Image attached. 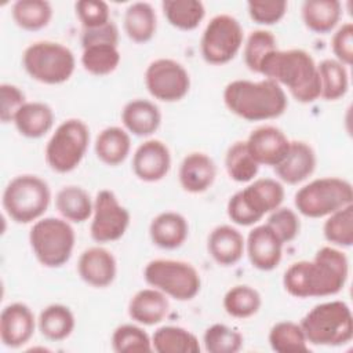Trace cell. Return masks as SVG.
Returning <instances> with one entry per match:
<instances>
[{"label": "cell", "instance_id": "1", "mask_svg": "<svg viewBox=\"0 0 353 353\" xmlns=\"http://www.w3.org/2000/svg\"><path fill=\"white\" fill-rule=\"evenodd\" d=\"M347 276V256L341 250L325 245L312 261L294 262L284 272L283 285L295 298H321L341 292Z\"/></svg>", "mask_w": 353, "mask_h": 353}, {"label": "cell", "instance_id": "2", "mask_svg": "<svg viewBox=\"0 0 353 353\" xmlns=\"http://www.w3.org/2000/svg\"><path fill=\"white\" fill-rule=\"evenodd\" d=\"M259 74L284 85L301 103H312L320 98L317 63L305 50H274L263 59Z\"/></svg>", "mask_w": 353, "mask_h": 353}, {"label": "cell", "instance_id": "3", "mask_svg": "<svg viewBox=\"0 0 353 353\" xmlns=\"http://www.w3.org/2000/svg\"><path fill=\"white\" fill-rule=\"evenodd\" d=\"M223 102L230 113L247 121L276 119L288 106L283 87L270 79L233 80L223 90Z\"/></svg>", "mask_w": 353, "mask_h": 353}, {"label": "cell", "instance_id": "4", "mask_svg": "<svg viewBox=\"0 0 353 353\" xmlns=\"http://www.w3.org/2000/svg\"><path fill=\"white\" fill-rule=\"evenodd\" d=\"M307 343L341 346L353 338V316L343 301H328L313 306L301 320Z\"/></svg>", "mask_w": 353, "mask_h": 353}, {"label": "cell", "instance_id": "5", "mask_svg": "<svg viewBox=\"0 0 353 353\" xmlns=\"http://www.w3.org/2000/svg\"><path fill=\"white\" fill-rule=\"evenodd\" d=\"M283 200L284 188L281 182L273 178H258L229 199L226 211L233 223L251 226L258 223L265 214L279 208Z\"/></svg>", "mask_w": 353, "mask_h": 353}, {"label": "cell", "instance_id": "6", "mask_svg": "<svg viewBox=\"0 0 353 353\" xmlns=\"http://www.w3.org/2000/svg\"><path fill=\"white\" fill-rule=\"evenodd\" d=\"M51 201L48 183L37 175L23 174L12 178L3 192V208L17 223L39 221Z\"/></svg>", "mask_w": 353, "mask_h": 353}, {"label": "cell", "instance_id": "7", "mask_svg": "<svg viewBox=\"0 0 353 353\" xmlns=\"http://www.w3.org/2000/svg\"><path fill=\"white\" fill-rule=\"evenodd\" d=\"M26 73L43 84H62L68 81L76 68L72 50L61 43L41 40L28 46L22 55Z\"/></svg>", "mask_w": 353, "mask_h": 353}, {"label": "cell", "instance_id": "8", "mask_svg": "<svg viewBox=\"0 0 353 353\" xmlns=\"http://www.w3.org/2000/svg\"><path fill=\"white\" fill-rule=\"evenodd\" d=\"M29 243L36 259L43 266L59 268L70 259L76 234L66 219L40 218L29 232Z\"/></svg>", "mask_w": 353, "mask_h": 353}, {"label": "cell", "instance_id": "9", "mask_svg": "<svg viewBox=\"0 0 353 353\" xmlns=\"http://www.w3.org/2000/svg\"><path fill=\"white\" fill-rule=\"evenodd\" d=\"M298 212L307 218H323L353 204L352 183L338 176L313 179L302 186L294 197Z\"/></svg>", "mask_w": 353, "mask_h": 353}, {"label": "cell", "instance_id": "10", "mask_svg": "<svg viewBox=\"0 0 353 353\" xmlns=\"http://www.w3.org/2000/svg\"><path fill=\"white\" fill-rule=\"evenodd\" d=\"M90 143V128L80 119H68L62 121L44 150L48 167L59 174L73 171L81 163Z\"/></svg>", "mask_w": 353, "mask_h": 353}, {"label": "cell", "instance_id": "11", "mask_svg": "<svg viewBox=\"0 0 353 353\" xmlns=\"http://www.w3.org/2000/svg\"><path fill=\"white\" fill-rule=\"evenodd\" d=\"M145 281L176 301L193 299L201 288L199 270L189 262L176 259H153L143 270Z\"/></svg>", "mask_w": 353, "mask_h": 353}, {"label": "cell", "instance_id": "12", "mask_svg": "<svg viewBox=\"0 0 353 353\" xmlns=\"http://www.w3.org/2000/svg\"><path fill=\"white\" fill-rule=\"evenodd\" d=\"M243 40L244 32L240 22L229 14H219L207 23L201 36L200 51L205 62L225 65L237 55Z\"/></svg>", "mask_w": 353, "mask_h": 353}, {"label": "cell", "instance_id": "13", "mask_svg": "<svg viewBox=\"0 0 353 353\" xmlns=\"http://www.w3.org/2000/svg\"><path fill=\"white\" fill-rule=\"evenodd\" d=\"M145 85L149 94L161 102H176L190 90V76L179 62L159 58L145 70Z\"/></svg>", "mask_w": 353, "mask_h": 353}, {"label": "cell", "instance_id": "14", "mask_svg": "<svg viewBox=\"0 0 353 353\" xmlns=\"http://www.w3.org/2000/svg\"><path fill=\"white\" fill-rule=\"evenodd\" d=\"M131 215L119 203L116 194L109 189H102L94 200L90 234L97 243H112L124 236L130 226Z\"/></svg>", "mask_w": 353, "mask_h": 353}, {"label": "cell", "instance_id": "15", "mask_svg": "<svg viewBox=\"0 0 353 353\" xmlns=\"http://www.w3.org/2000/svg\"><path fill=\"white\" fill-rule=\"evenodd\" d=\"M283 245L284 243L268 223L255 226L245 240V251L251 265L263 272L279 266L283 256Z\"/></svg>", "mask_w": 353, "mask_h": 353}, {"label": "cell", "instance_id": "16", "mask_svg": "<svg viewBox=\"0 0 353 353\" xmlns=\"http://www.w3.org/2000/svg\"><path fill=\"white\" fill-rule=\"evenodd\" d=\"M171 168V153L160 139H148L141 143L132 156V171L143 182L161 181Z\"/></svg>", "mask_w": 353, "mask_h": 353}, {"label": "cell", "instance_id": "17", "mask_svg": "<svg viewBox=\"0 0 353 353\" xmlns=\"http://www.w3.org/2000/svg\"><path fill=\"white\" fill-rule=\"evenodd\" d=\"M36 330V319L30 307L22 302L7 305L0 314V339L4 346L17 349L30 341Z\"/></svg>", "mask_w": 353, "mask_h": 353}, {"label": "cell", "instance_id": "18", "mask_svg": "<svg viewBox=\"0 0 353 353\" xmlns=\"http://www.w3.org/2000/svg\"><path fill=\"white\" fill-rule=\"evenodd\" d=\"M245 143L259 165L276 167L287 154L291 141L279 127L261 125L251 131Z\"/></svg>", "mask_w": 353, "mask_h": 353}, {"label": "cell", "instance_id": "19", "mask_svg": "<svg viewBox=\"0 0 353 353\" xmlns=\"http://www.w3.org/2000/svg\"><path fill=\"white\" fill-rule=\"evenodd\" d=\"M77 272L84 283L97 288H105L116 279L117 262L110 251L95 245L80 254Z\"/></svg>", "mask_w": 353, "mask_h": 353}, {"label": "cell", "instance_id": "20", "mask_svg": "<svg viewBox=\"0 0 353 353\" xmlns=\"http://www.w3.org/2000/svg\"><path fill=\"white\" fill-rule=\"evenodd\" d=\"M316 153L303 141H291L284 159L274 167L280 181L287 185H298L307 179L316 168Z\"/></svg>", "mask_w": 353, "mask_h": 353}, {"label": "cell", "instance_id": "21", "mask_svg": "<svg viewBox=\"0 0 353 353\" xmlns=\"http://www.w3.org/2000/svg\"><path fill=\"white\" fill-rule=\"evenodd\" d=\"M216 176L214 160L201 152L186 154L179 165V183L188 193H203L212 186Z\"/></svg>", "mask_w": 353, "mask_h": 353}, {"label": "cell", "instance_id": "22", "mask_svg": "<svg viewBox=\"0 0 353 353\" xmlns=\"http://www.w3.org/2000/svg\"><path fill=\"white\" fill-rule=\"evenodd\" d=\"M207 250L218 265L232 266L241 259L245 250V240L236 228L219 225L211 230Z\"/></svg>", "mask_w": 353, "mask_h": 353}, {"label": "cell", "instance_id": "23", "mask_svg": "<svg viewBox=\"0 0 353 353\" xmlns=\"http://www.w3.org/2000/svg\"><path fill=\"white\" fill-rule=\"evenodd\" d=\"M189 234V225L183 215L164 211L156 215L149 225V236L154 245L163 250L179 248Z\"/></svg>", "mask_w": 353, "mask_h": 353}, {"label": "cell", "instance_id": "24", "mask_svg": "<svg viewBox=\"0 0 353 353\" xmlns=\"http://www.w3.org/2000/svg\"><path fill=\"white\" fill-rule=\"evenodd\" d=\"M170 310V302L164 292L157 288H143L134 294L128 303L130 317L142 325L161 323Z\"/></svg>", "mask_w": 353, "mask_h": 353}, {"label": "cell", "instance_id": "25", "mask_svg": "<svg viewBox=\"0 0 353 353\" xmlns=\"http://www.w3.org/2000/svg\"><path fill=\"white\" fill-rule=\"evenodd\" d=\"M121 121L125 130L132 135L150 137L161 124V113L152 101L138 98L124 105Z\"/></svg>", "mask_w": 353, "mask_h": 353}, {"label": "cell", "instance_id": "26", "mask_svg": "<svg viewBox=\"0 0 353 353\" xmlns=\"http://www.w3.org/2000/svg\"><path fill=\"white\" fill-rule=\"evenodd\" d=\"M12 123L22 137L37 139L52 128L54 112L44 102H26L15 114Z\"/></svg>", "mask_w": 353, "mask_h": 353}, {"label": "cell", "instance_id": "27", "mask_svg": "<svg viewBox=\"0 0 353 353\" xmlns=\"http://www.w3.org/2000/svg\"><path fill=\"white\" fill-rule=\"evenodd\" d=\"M95 154L106 165H119L130 154L131 138L127 130L121 127H106L95 139Z\"/></svg>", "mask_w": 353, "mask_h": 353}, {"label": "cell", "instance_id": "28", "mask_svg": "<svg viewBox=\"0 0 353 353\" xmlns=\"http://www.w3.org/2000/svg\"><path fill=\"white\" fill-rule=\"evenodd\" d=\"M55 207L63 219L81 223L92 216L94 201L84 188L68 185L57 193Z\"/></svg>", "mask_w": 353, "mask_h": 353}, {"label": "cell", "instance_id": "29", "mask_svg": "<svg viewBox=\"0 0 353 353\" xmlns=\"http://www.w3.org/2000/svg\"><path fill=\"white\" fill-rule=\"evenodd\" d=\"M157 29L154 8L146 1L130 4L124 12V32L135 43H148L153 39Z\"/></svg>", "mask_w": 353, "mask_h": 353}, {"label": "cell", "instance_id": "30", "mask_svg": "<svg viewBox=\"0 0 353 353\" xmlns=\"http://www.w3.org/2000/svg\"><path fill=\"white\" fill-rule=\"evenodd\" d=\"M152 349L157 353H199L197 336L179 325H163L152 335Z\"/></svg>", "mask_w": 353, "mask_h": 353}, {"label": "cell", "instance_id": "31", "mask_svg": "<svg viewBox=\"0 0 353 353\" xmlns=\"http://www.w3.org/2000/svg\"><path fill=\"white\" fill-rule=\"evenodd\" d=\"M342 6L338 0H306L302 4L305 26L314 33H328L339 22Z\"/></svg>", "mask_w": 353, "mask_h": 353}, {"label": "cell", "instance_id": "32", "mask_svg": "<svg viewBox=\"0 0 353 353\" xmlns=\"http://www.w3.org/2000/svg\"><path fill=\"white\" fill-rule=\"evenodd\" d=\"M76 325L73 312L61 303L46 306L37 319V327L43 336L50 341H63L73 332Z\"/></svg>", "mask_w": 353, "mask_h": 353}, {"label": "cell", "instance_id": "33", "mask_svg": "<svg viewBox=\"0 0 353 353\" xmlns=\"http://www.w3.org/2000/svg\"><path fill=\"white\" fill-rule=\"evenodd\" d=\"M121 55L117 44L113 43H90L83 46L81 65L92 76H108L113 73Z\"/></svg>", "mask_w": 353, "mask_h": 353}, {"label": "cell", "instance_id": "34", "mask_svg": "<svg viewBox=\"0 0 353 353\" xmlns=\"http://www.w3.org/2000/svg\"><path fill=\"white\" fill-rule=\"evenodd\" d=\"M161 8L168 23L181 30L196 29L205 15L200 0H164Z\"/></svg>", "mask_w": 353, "mask_h": 353}, {"label": "cell", "instance_id": "35", "mask_svg": "<svg viewBox=\"0 0 353 353\" xmlns=\"http://www.w3.org/2000/svg\"><path fill=\"white\" fill-rule=\"evenodd\" d=\"M320 77V97L325 101L342 98L349 88V74L346 66L336 59H323L317 65Z\"/></svg>", "mask_w": 353, "mask_h": 353}, {"label": "cell", "instance_id": "36", "mask_svg": "<svg viewBox=\"0 0 353 353\" xmlns=\"http://www.w3.org/2000/svg\"><path fill=\"white\" fill-rule=\"evenodd\" d=\"M269 345L277 353H306L309 343L301 324L279 321L269 331Z\"/></svg>", "mask_w": 353, "mask_h": 353}, {"label": "cell", "instance_id": "37", "mask_svg": "<svg viewBox=\"0 0 353 353\" xmlns=\"http://www.w3.org/2000/svg\"><path fill=\"white\" fill-rule=\"evenodd\" d=\"M12 19L23 30L46 28L52 18V7L46 0H18L12 4Z\"/></svg>", "mask_w": 353, "mask_h": 353}, {"label": "cell", "instance_id": "38", "mask_svg": "<svg viewBox=\"0 0 353 353\" xmlns=\"http://www.w3.org/2000/svg\"><path fill=\"white\" fill-rule=\"evenodd\" d=\"M225 168L230 179L245 183L255 179L259 164L251 156L245 141H236L226 150Z\"/></svg>", "mask_w": 353, "mask_h": 353}, {"label": "cell", "instance_id": "39", "mask_svg": "<svg viewBox=\"0 0 353 353\" xmlns=\"http://www.w3.org/2000/svg\"><path fill=\"white\" fill-rule=\"evenodd\" d=\"M261 305V294L254 287L245 284L229 288L223 296V309L234 319H248L256 314Z\"/></svg>", "mask_w": 353, "mask_h": 353}, {"label": "cell", "instance_id": "40", "mask_svg": "<svg viewBox=\"0 0 353 353\" xmlns=\"http://www.w3.org/2000/svg\"><path fill=\"white\" fill-rule=\"evenodd\" d=\"M324 237L338 247H352L353 244V204H349L331 215L323 226Z\"/></svg>", "mask_w": 353, "mask_h": 353}, {"label": "cell", "instance_id": "41", "mask_svg": "<svg viewBox=\"0 0 353 353\" xmlns=\"http://www.w3.org/2000/svg\"><path fill=\"white\" fill-rule=\"evenodd\" d=\"M277 50V40L274 34L265 29H256L250 33L244 44V62L245 66L255 73H259L263 59Z\"/></svg>", "mask_w": 353, "mask_h": 353}, {"label": "cell", "instance_id": "42", "mask_svg": "<svg viewBox=\"0 0 353 353\" xmlns=\"http://www.w3.org/2000/svg\"><path fill=\"white\" fill-rule=\"evenodd\" d=\"M112 349L117 353L152 352V338L135 324H121L112 334Z\"/></svg>", "mask_w": 353, "mask_h": 353}, {"label": "cell", "instance_id": "43", "mask_svg": "<svg viewBox=\"0 0 353 353\" xmlns=\"http://www.w3.org/2000/svg\"><path fill=\"white\" fill-rule=\"evenodd\" d=\"M243 341L237 330L221 323L210 325L203 335L204 347L210 353H236L243 347Z\"/></svg>", "mask_w": 353, "mask_h": 353}, {"label": "cell", "instance_id": "44", "mask_svg": "<svg viewBox=\"0 0 353 353\" xmlns=\"http://www.w3.org/2000/svg\"><path fill=\"white\" fill-rule=\"evenodd\" d=\"M266 223L284 244L292 241L301 230V221L296 212L287 207H279L272 211Z\"/></svg>", "mask_w": 353, "mask_h": 353}, {"label": "cell", "instance_id": "45", "mask_svg": "<svg viewBox=\"0 0 353 353\" xmlns=\"http://www.w3.org/2000/svg\"><path fill=\"white\" fill-rule=\"evenodd\" d=\"M250 18L259 25H274L280 22L288 8L284 0H252L247 3Z\"/></svg>", "mask_w": 353, "mask_h": 353}, {"label": "cell", "instance_id": "46", "mask_svg": "<svg viewBox=\"0 0 353 353\" xmlns=\"http://www.w3.org/2000/svg\"><path fill=\"white\" fill-rule=\"evenodd\" d=\"M74 10L83 29L98 28L110 21L109 6L101 0H80L74 4Z\"/></svg>", "mask_w": 353, "mask_h": 353}, {"label": "cell", "instance_id": "47", "mask_svg": "<svg viewBox=\"0 0 353 353\" xmlns=\"http://www.w3.org/2000/svg\"><path fill=\"white\" fill-rule=\"evenodd\" d=\"M0 102H1V110H0V119L4 124L14 121L15 114L18 110L26 103V97L23 91L8 83H3L0 85Z\"/></svg>", "mask_w": 353, "mask_h": 353}, {"label": "cell", "instance_id": "48", "mask_svg": "<svg viewBox=\"0 0 353 353\" xmlns=\"http://www.w3.org/2000/svg\"><path fill=\"white\" fill-rule=\"evenodd\" d=\"M331 48L335 59L345 66L353 62V25L350 22L342 23L332 36Z\"/></svg>", "mask_w": 353, "mask_h": 353}, {"label": "cell", "instance_id": "49", "mask_svg": "<svg viewBox=\"0 0 353 353\" xmlns=\"http://www.w3.org/2000/svg\"><path fill=\"white\" fill-rule=\"evenodd\" d=\"M99 41L119 44V29L113 21H109L108 23L98 28L83 29L81 46H85L90 43H99Z\"/></svg>", "mask_w": 353, "mask_h": 353}]
</instances>
